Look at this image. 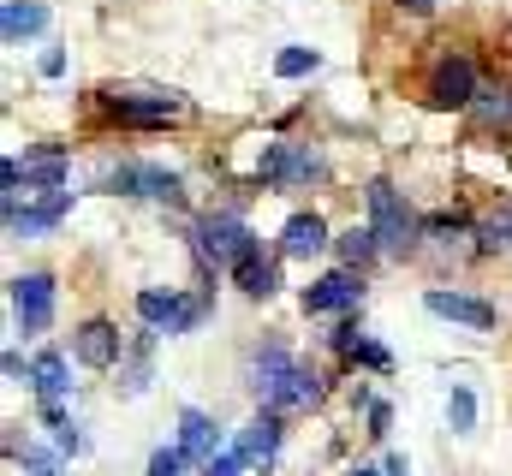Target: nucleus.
I'll list each match as a JSON object with an SVG mask.
<instances>
[{
    "mask_svg": "<svg viewBox=\"0 0 512 476\" xmlns=\"http://www.w3.org/2000/svg\"><path fill=\"white\" fill-rule=\"evenodd\" d=\"M245 381H251V393L262 399V411H280V417H292V411H310L316 399H322V381H316V369H304L298 357L286 352V346H256L245 357Z\"/></svg>",
    "mask_w": 512,
    "mask_h": 476,
    "instance_id": "1",
    "label": "nucleus"
},
{
    "mask_svg": "<svg viewBox=\"0 0 512 476\" xmlns=\"http://www.w3.org/2000/svg\"><path fill=\"white\" fill-rule=\"evenodd\" d=\"M72 209V191L54 185V191H6V233L12 238H42L48 227H60Z\"/></svg>",
    "mask_w": 512,
    "mask_h": 476,
    "instance_id": "2",
    "label": "nucleus"
},
{
    "mask_svg": "<svg viewBox=\"0 0 512 476\" xmlns=\"http://www.w3.org/2000/svg\"><path fill=\"white\" fill-rule=\"evenodd\" d=\"M370 227H376V238H382L387 256H405V250H417V215L399 203V191L387 185V179H376L370 185Z\"/></svg>",
    "mask_w": 512,
    "mask_h": 476,
    "instance_id": "3",
    "label": "nucleus"
},
{
    "mask_svg": "<svg viewBox=\"0 0 512 476\" xmlns=\"http://www.w3.org/2000/svg\"><path fill=\"white\" fill-rule=\"evenodd\" d=\"M197 250H203L215 268H239V262L256 250V238H251V227H245L239 215H209V221L197 227Z\"/></svg>",
    "mask_w": 512,
    "mask_h": 476,
    "instance_id": "4",
    "label": "nucleus"
},
{
    "mask_svg": "<svg viewBox=\"0 0 512 476\" xmlns=\"http://www.w3.org/2000/svg\"><path fill=\"white\" fill-rule=\"evenodd\" d=\"M310 179H322V155L310 143H268L256 185H310Z\"/></svg>",
    "mask_w": 512,
    "mask_h": 476,
    "instance_id": "5",
    "label": "nucleus"
},
{
    "mask_svg": "<svg viewBox=\"0 0 512 476\" xmlns=\"http://www.w3.org/2000/svg\"><path fill=\"white\" fill-rule=\"evenodd\" d=\"M108 108L126 125H179L191 114L179 96H161V90H108Z\"/></svg>",
    "mask_w": 512,
    "mask_h": 476,
    "instance_id": "6",
    "label": "nucleus"
},
{
    "mask_svg": "<svg viewBox=\"0 0 512 476\" xmlns=\"http://www.w3.org/2000/svg\"><path fill=\"white\" fill-rule=\"evenodd\" d=\"M477 66L465 60V54H441L435 60V72H429V102L435 108H471L477 102Z\"/></svg>",
    "mask_w": 512,
    "mask_h": 476,
    "instance_id": "7",
    "label": "nucleus"
},
{
    "mask_svg": "<svg viewBox=\"0 0 512 476\" xmlns=\"http://www.w3.org/2000/svg\"><path fill=\"white\" fill-rule=\"evenodd\" d=\"M12 322H18V334H42L54 322V274H18L12 280Z\"/></svg>",
    "mask_w": 512,
    "mask_h": 476,
    "instance_id": "8",
    "label": "nucleus"
},
{
    "mask_svg": "<svg viewBox=\"0 0 512 476\" xmlns=\"http://www.w3.org/2000/svg\"><path fill=\"white\" fill-rule=\"evenodd\" d=\"M137 316L161 334H191L203 322V298H179V292H137Z\"/></svg>",
    "mask_w": 512,
    "mask_h": 476,
    "instance_id": "9",
    "label": "nucleus"
},
{
    "mask_svg": "<svg viewBox=\"0 0 512 476\" xmlns=\"http://www.w3.org/2000/svg\"><path fill=\"white\" fill-rule=\"evenodd\" d=\"M358 304H364V274L358 268H340V274H322L316 286H304L310 316H340V310H358Z\"/></svg>",
    "mask_w": 512,
    "mask_h": 476,
    "instance_id": "10",
    "label": "nucleus"
},
{
    "mask_svg": "<svg viewBox=\"0 0 512 476\" xmlns=\"http://www.w3.org/2000/svg\"><path fill=\"white\" fill-rule=\"evenodd\" d=\"M423 310L429 316H441V322H459V328H471V334H489L495 328V304H483V298H471V292H423Z\"/></svg>",
    "mask_w": 512,
    "mask_h": 476,
    "instance_id": "11",
    "label": "nucleus"
},
{
    "mask_svg": "<svg viewBox=\"0 0 512 476\" xmlns=\"http://www.w3.org/2000/svg\"><path fill=\"white\" fill-rule=\"evenodd\" d=\"M72 352L84 369H114L120 352H126V340H120V328L114 322H84L78 334H72Z\"/></svg>",
    "mask_w": 512,
    "mask_h": 476,
    "instance_id": "12",
    "label": "nucleus"
},
{
    "mask_svg": "<svg viewBox=\"0 0 512 476\" xmlns=\"http://www.w3.org/2000/svg\"><path fill=\"white\" fill-rule=\"evenodd\" d=\"M30 387H36V399H42V417L48 423H60V399H66V357L60 352H42L36 363H30Z\"/></svg>",
    "mask_w": 512,
    "mask_h": 476,
    "instance_id": "13",
    "label": "nucleus"
},
{
    "mask_svg": "<svg viewBox=\"0 0 512 476\" xmlns=\"http://www.w3.org/2000/svg\"><path fill=\"white\" fill-rule=\"evenodd\" d=\"M179 447H185L191 465H215L221 459V429L203 411H179Z\"/></svg>",
    "mask_w": 512,
    "mask_h": 476,
    "instance_id": "14",
    "label": "nucleus"
},
{
    "mask_svg": "<svg viewBox=\"0 0 512 476\" xmlns=\"http://www.w3.org/2000/svg\"><path fill=\"white\" fill-rule=\"evenodd\" d=\"M322 250H328V227H322V215H292V221L280 227V256L304 262V256H322Z\"/></svg>",
    "mask_w": 512,
    "mask_h": 476,
    "instance_id": "15",
    "label": "nucleus"
},
{
    "mask_svg": "<svg viewBox=\"0 0 512 476\" xmlns=\"http://www.w3.org/2000/svg\"><path fill=\"white\" fill-rule=\"evenodd\" d=\"M274 447H280V411H262L251 429L239 435V447H233V453H239L245 465H256V459H274Z\"/></svg>",
    "mask_w": 512,
    "mask_h": 476,
    "instance_id": "16",
    "label": "nucleus"
},
{
    "mask_svg": "<svg viewBox=\"0 0 512 476\" xmlns=\"http://www.w3.org/2000/svg\"><path fill=\"white\" fill-rule=\"evenodd\" d=\"M42 24H48V6H42V0H6V6H0L6 42H24V36H36Z\"/></svg>",
    "mask_w": 512,
    "mask_h": 476,
    "instance_id": "17",
    "label": "nucleus"
},
{
    "mask_svg": "<svg viewBox=\"0 0 512 476\" xmlns=\"http://www.w3.org/2000/svg\"><path fill=\"white\" fill-rule=\"evenodd\" d=\"M233 274H239V286H245L251 298H274V292H280V268L262 256V244H256V250L239 262V268H233Z\"/></svg>",
    "mask_w": 512,
    "mask_h": 476,
    "instance_id": "18",
    "label": "nucleus"
},
{
    "mask_svg": "<svg viewBox=\"0 0 512 476\" xmlns=\"http://www.w3.org/2000/svg\"><path fill=\"white\" fill-rule=\"evenodd\" d=\"M471 108H477V119H483L489 131H512V90H495V84H489V90H477Z\"/></svg>",
    "mask_w": 512,
    "mask_h": 476,
    "instance_id": "19",
    "label": "nucleus"
},
{
    "mask_svg": "<svg viewBox=\"0 0 512 476\" xmlns=\"http://www.w3.org/2000/svg\"><path fill=\"white\" fill-rule=\"evenodd\" d=\"M376 250H382V238H376V227H346V233H340V256H346L352 268H364V262H370Z\"/></svg>",
    "mask_w": 512,
    "mask_h": 476,
    "instance_id": "20",
    "label": "nucleus"
},
{
    "mask_svg": "<svg viewBox=\"0 0 512 476\" xmlns=\"http://www.w3.org/2000/svg\"><path fill=\"white\" fill-rule=\"evenodd\" d=\"M137 197H155V203H185V191H179V173H161V167H143V185H137Z\"/></svg>",
    "mask_w": 512,
    "mask_h": 476,
    "instance_id": "21",
    "label": "nucleus"
},
{
    "mask_svg": "<svg viewBox=\"0 0 512 476\" xmlns=\"http://www.w3.org/2000/svg\"><path fill=\"white\" fill-rule=\"evenodd\" d=\"M447 423H453V435H471L477 429V393L471 387H453L447 393Z\"/></svg>",
    "mask_w": 512,
    "mask_h": 476,
    "instance_id": "22",
    "label": "nucleus"
},
{
    "mask_svg": "<svg viewBox=\"0 0 512 476\" xmlns=\"http://www.w3.org/2000/svg\"><path fill=\"white\" fill-rule=\"evenodd\" d=\"M316 66H322L316 48H280V54H274V72H280V78H304V72H316Z\"/></svg>",
    "mask_w": 512,
    "mask_h": 476,
    "instance_id": "23",
    "label": "nucleus"
},
{
    "mask_svg": "<svg viewBox=\"0 0 512 476\" xmlns=\"http://www.w3.org/2000/svg\"><path fill=\"white\" fill-rule=\"evenodd\" d=\"M477 238H483V250H512V209L489 215V221L477 227Z\"/></svg>",
    "mask_w": 512,
    "mask_h": 476,
    "instance_id": "24",
    "label": "nucleus"
},
{
    "mask_svg": "<svg viewBox=\"0 0 512 476\" xmlns=\"http://www.w3.org/2000/svg\"><path fill=\"white\" fill-rule=\"evenodd\" d=\"M185 465H191L185 447H161V453L149 459V476H185Z\"/></svg>",
    "mask_w": 512,
    "mask_h": 476,
    "instance_id": "25",
    "label": "nucleus"
},
{
    "mask_svg": "<svg viewBox=\"0 0 512 476\" xmlns=\"http://www.w3.org/2000/svg\"><path fill=\"white\" fill-rule=\"evenodd\" d=\"M54 447H60V453H84V435L60 417V423H54Z\"/></svg>",
    "mask_w": 512,
    "mask_h": 476,
    "instance_id": "26",
    "label": "nucleus"
},
{
    "mask_svg": "<svg viewBox=\"0 0 512 476\" xmlns=\"http://www.w3.org/2000/svg\"><path fill=\"white\" fill-rule=\"evenodd\" d=\"M203 476H245V459L239 453H221L215 465H203Z\"/></svg>",
    "mask_w": 512,
    "mask_h": 476,
    "instance_id": "27",
    "label": "nucleus"
},
{
    "mask_svg": "<svg viewBox=\"0 0 512 476\" xmlns=\"http://www.w3.org/2000/svg\"><path fill=\"white\" fill-rule=\"evenodd\" d=\"M24 471L30 476H60V465H54L48 453H24Z\"/></svg>",
    "mask_w": 512,
    "mask_h": 476,
    "instance_id": "28",
    "label": "nucleus"
},
{
    "mask_svg": "<svg viewBox=\"0 0 512 476\" xmlns=\"http://www.w3.org/2000/svg\"><path fill=\"white\" fill-rule=\"evenodd\" d=\"M387 423H393V411H387V405H370V435H376V441L387 435Z\"/></svg>",
    "mask_w": 512,
    "mask_h": 476,
    "instance_id": "29",
    "label": "nucleus"
},
{
    "mask_svg": "<svg viewBox=\"0 0 512 476\" xmlns=\"http://www.w3.org/2000/svg\"><path fill=\"white\" fill-rule=\"evenodd\" d=\"M358 357H364L370 369H387V352H382V346H370V340H358Z\"/></svg>",
    "mask_w": 512,
    "mask_h": 476,
    "instance_id": "30",
    "label": "nucleus"
},
{
    "mask_svg": "<svg viewBox=\"0 0 512 476\" xmlns=\"http://www.w3.org/2000/svg\"><path fill=\"white\" fill-rule=\"evenodd\" d=\"M382 471H387V476H411V465H405V459H399V453H393V459H387Z\"/></svg>",
    "mask_w": 512,
    "mask_h": 476,
    "instance_id": "31",
    "label": "nucleus"
},
{
    "mask_svg": "<svg viewBox=\"0 0 512 476\" xmlns=\"http://www.w3.org/2000/svg\"><path fill=\"white\" fill-rule=\"evenodd\" d=\"M399 6H405V12H429L435 0H399Z\"/></svg>",
    "mask_w": 512,
    "mask_h": 476,
    "instance_id": "32",
    "label": "nucleus"
},
{
    "mask_svg": "<svg viewBox=\"0 0 512 476\" xmlns=\"http://www.w3.org/2000/svg\"><path fill=\"white\" fill-rule=\"evenodd\" d=\"M358 476H376V471H358Z\"/></svg>",
    "mask_w": 512,
    "mask_h": 476,
    "instance_id": "33",
    "label": "nucleus"
}]
</instances>
